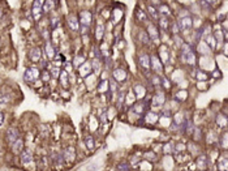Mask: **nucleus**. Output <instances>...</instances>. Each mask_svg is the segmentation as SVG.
<instances>
[{"label": "nucleus", "mask_w": 228, "mask_h": 171, "mask_svg": "<svg viewBox=\"0 0 228 171\" xmlns=\"http://www.w3.org/2000/svg\"><path fill=\"white\" fill-rule=\"evenodd\" d=\"M182 60L193 65L196 63V56H194V52H193V50L189 47V46H184L182 47Z\"/></svg>", "instance_id": "1"}, {"label": "nucleus", "mask_w": 228, "mask_h": 171, "mask_svg": "<svg viewBox=\"0 0 228 171\" xmlns=\"http://www.w3.org/2000/svg\"><path fill=\"white\" fill-rule=\"evenodd\" d=\"M24 77H25V81L34 82V81H37L38 77H39V71L35 67L28 68V69H26V72H25V74H24Z\"/></svg>", "instance_id": "2"}, {"label": "nucleus", "mask_w": 228, "mask_h": 171, "mask_svg": "<svg viewBox=\"0 0 228 171\" xmlns=\"http://www.w3.org/2000/svg\"><path fill=\"white\" fill-rule=\"evenodd\" d=\"M43 3L45 2H41V0H35L33 3V14H34V20H39V17L42 14V9H43Z\"/></svg>", "instance_id": "3"}, {"label": "nucleus", "mask_w": 228, "mask_h": 171, "mask_svg": "<svg viewBox=\"0 0 228 171\" xmlns=\"http://www.w3.org/2000/svg\"><path fill=\"white\" fill-rule=\"evenodd\" d=\"M19 139H20V133L16 128H9V130L7 131V141L11 145H13Z\"/></svg>", "instance_id": "4"}, {"label": "nucleus", "mask_w": 228, "mask_h": 171, "mask_svg": "<svg viewBox=\"0 0 228 171\" xmlns=\"http://www.w3.org/2000/svg\"><path fill=\"white\" fill-rule=\"evenodd\" d=\"M91 20H93V17H91V13H90L89 11H84V12H81V14H80V21H81V24H82V26L89 28L90 24H91Z\"/></svg>", "instance_id": "5"}, {"label": "nucleus", "mask_w": 228, "mask_h": 171, "mask_svg": "<svg viewBox=\"0 0 228 171\" xmlns=\"http://www.w3.org/2000/svg\"><path fill=\"white\" fill-rule=\"evenodd\" d=\"M150 67H153V69H154L155 72L160 73V72H162V64H160L159 58L155 56V55L151 56V59H150Z\"/></svg>", "instance_id": "6"}, {"label": "nucleus", "mask_w": 228, "mask_h": 171, "mask_svg": "<svg viewBox=\"0 0 228 171\" xmlns=\"http://www.w3.org/2000/svg\"><path fill=\"white\" fill-rule=\"evenodd\" d=\"M190 28H192V19H190L189 16L184 17V19L180 21V26H179V29H181L182 31H188Z\"/></svg>", "instance_id": "7"}, {"label": "nucleus", "mask_w": 228, "mask_h": 171, "mask_svg": "<svg viewBox=\"0 0 228 171\" xmlns=\"http://www.w3.org/2000/svg\"><path fill=\"white\" fill-rule=\"evenodd\" d=\"M113 77H115V80H117V81H124L127 79V72L124 69H121V68H116V69L113 71Z\"/></svg>", "instance_id": "8"}, {"label": "nucleus", "mask_w": 228, "mask_h": 171, "mask_svg": "<svg viewBox=\"0 0 228 171\" xmlns=\"http://www.w3.org/2000/svg\"><path fill=\"white\" fill-rule=\"evenodd\" d=\"M21 161H22V163L24 165H29L30 162L33 161V156H31V152L30 150H24L22 153H21Z\"/></svg>", "instance_id": "9"}, {"label": "nucleus", "mask_w": 228, "mask_h": 171, "mask_svg": "<svg viewBox=\"0 0 228 171\" xmlns=\"http://www.w3.org/2000/svg\"><path fill=\"white\" fill-rule=\"evenodd\" d=\"M139 65H141L144 69H149V68H150V58H149V55L142 54L139 56Z\"/></svg>", "instance_id": "10"}, {"label": "nucleus", "mask_w": 228, "mask_h": 171, "mask_svg": "<svg viewBox=\"0 0 228 171\" xmlns=\"http://www.w3.org/2000/svg\"><path fill=\"white\" fill-rule=\"evenodd\" d=\"M64 159L67 161V162H72V161H74V157H76V154H74V149L73 148H67L65 150H64Z\"/></svg>", "instance_id": "11"}, {"label": "nucleus", "mask_w": 228, "mask_h": 171, "mask_svg": "<svg viewBox=\"0 0 228 171\" xmlns=\"http://www.w3.org/2000/svg\"><path fill=\"white\" fill-rule=\"evenodd\" d=\"M68 25H69V28H71L72 30H78V19L76 16H73V14H71L68 17Z\"/></svg>", "instance_id": "12"}, {"label": "nucleus", "mask_w": 228, "mask_h": 171, "mask_svg": "<svg viewBox=\"0 0 228 171\" xmlns=\"http://www.w3.org/2000/svg\"><path fill=\"white\" fill-rule=\"evenodd\" d=\"M134 94L137 99H142L144 96L146 94V89L142 86V85H136L134 86Z\"/></svg>", "instance_id": "13"}, {"label": "nucleus", "mask_w": 228, "mask_h": 171, "mask_svg": "<svg viewBox=\"0 0 228 171\" xmlns=\"http://www.w3.org/2000/svg\"><path fill=\"white\" fill-rule=\"evenodd\" d=\"M41 56H42V52H41V50L38 47L31 48V51H30V59H31L33 62H38L39 59H41Z\"/></svg>", "instance_id": "14"}, {"label": "nucleus", "mask_w": 228, "mask_h": 171, "mask_svg": "<svg viewBox=\"0 0 228 171\" xmlns=\"http://www.w3.org/2000/svg\"><path fill=\"white\" fill-rule=\"evenodd\" d=\"M164 94L163 93H156L155 96H154V98H153V103L154 105H156V106H159V105H163L164 103Z\"/></svg>", "instance_id": "15"}, {"label": "nucleus", "mask_w": 228, "mask_h": 171, "mask_svg": "<svg viewBox=\"0 0 228 171\" xmlns=\"http://www.w3.org/2000/svg\"><path fill=\"white\" fill-rule=\"evenodd\" d=\"M91 72V67H90V64L89 63H85V64H82V65H80V73H81V76H87Z\"/></svg>", "instance_id": "16"}, {"label": "nucleus", "mask_w": 228, "mask_h": 171, "mask_svg": "<svg viewBox=\"0 0 228 171\" xmlns=\"http://www.w3.org/2000/svg\"><path fill=\"white\" fill-rule=\"evenodd\" d=\"M147 36H150L154 41H158V31H156V28L154 26V25H150V26L147 28Z\"/></svg>", "instance_id": "17"}, {"label": "nucleus", "mask_w": 228, "mask_h": 171, "mask_svg": "<svg viewBox=\"0 0 228 171\" xmlns=\"http://www.w3.org/2000/svg\"><path fill=\"white\" fill-rule=\"evenodd\" d=\"M227 167H228V161H227L225 157L218 161V168H219V171H227Z\"/></svg>", "instance_id": "18"}, {"label": "nucleus", "mask_w": 228, "mask_h": 171, "mask_svg": "<svg viewBox=\"0 0 228 171\" xmlns=\"http://www.w3.org/2000/svg\"><path fill=\"white\" fill-rule=\"evenodd\" d=\"M12 148H13V152H14V153H20V152L22 150V148H24V142H22V140L19 139V140H17V141L12 145Z\"/></svg>", "instance_id": "19"}, {"label": "nucleus", "mask_w": 228, "mask_h": 171, "mask_svg": "<svg viewBox=\"0 0 228 171\" xmlns=\"http://www.w3.org/2000/svg\"><path fill=\"white\" fill-rule=\"evenodd\" d=\"M103 33H104V26H103L102 24H98V25H96V29H95L96 39H100L103 37Z\"/></svg>", "instance_id": "20"}, {"label": "nucleus", "mask_w": 228, "mask_h": 171, "mask_svg": "<svg viewBox=\"0 0 228 171\" xmlns=\"http://www.w3.org/2000/svg\"><path fill=\"white\" fill-rule=\"evenodd\" d=\"M158 120V115L155 113H147L146 114V122L147 123H156Z\"/></svg>", "instance_id": "21"}, {"label": "nucleus", "mask_w": 228, "mask_h": 171, "mask_svg": "<svg viewBox=\"0 0 228 171\" xmlns=\"http://www.w3.org/2000/svg\"><path fill=\"white\" fill-rule=\"evenodd\" d=\"M197 166H198V168H206L207 162H206V157L205 156H201L197 159Z\"/></svg>", "instance_id": "22"}, {"label": "nucleus", "mask_w": 228, "mask_h": 171, "mask_svg": "<svg viewBox=\"0 0 228 171\" xmlns=\"http://www.w3.org/2000/svg\"><path fill=\"white\" fill-rule=\"evenodd\" d=\"M46 54H47V56L50 59H52V58L55 56V50H54V47H52L51 43H47L46 45Z\"/></svg>", "instance_id": "23"}, {"label": "nucleus", "mask_w": 228, "mask_h": 171, "mask_svg": "<svg viewBox=\"0 0 228 171\" xmlns=\"http://www.w3.org/2000/svg\"><path fill=\"white\" fill-rule=\"evenodd\" d=\"M85 144H86V146L89 149H94V139L91 137V136H86Z\"/></svg>", "instance_id": "24"}, {"label": "nucleus", "mask_w": 228, "mask_h": 171, "mask_svg": "<svg viewBox=\"0 0 228 171\" xmlns=\"http://www.w3.org/2000/svg\"><path fill=\"white\" fill-rule=\"evenodd\" d=\"M159 24H160V26H162L163 29H167V28H168V20H167V16L160 17Z\"/></svg>", "instance_id": "25"}, {"label": "nucleus", "mask_w": 228, "mask_h": 171, "mask_svg": "<svg viewBox=\"0 0 228 171\" xmlns=\"http://www.w3.org/2000/svg\"><path fill=\"white\" fill-rule=\"evenodd\" d=\"M160 56H162V60H163L164 63L168 60V51L166 50L164 47H162V48H160Z\"/></svg>", "instance_id": "26"}, {"label": "nucleus", "mask_w": 228, "mask_h": 171, "mask_svg": "<svg viewBox=\"0 0 228 171\" xmlns=\"http://www.w3.org/2000/svg\"><path fill=\"white\" fill-rule=\"evenodd\" d=\"M147 11H149V13L151 14L153 19H156V17H158V12H156V9H155L153 5H149V7H147Z\"/></svg>", "instance_id": "27"}, {"label": "nucleus", "mask_w": 228, "mask_h": 171, "mask_svg": "<svg viewBox=\"0 0 228 171\" xmlns=\"http://www.w3.org/2000/svg\"><path fill=\"white\" fill-rule=\"evenodd\" d=\"M188 97V93L187 91H184V90H181V91H179L177 94H176V99L179 98V99H181V101H184Z\"/></svg>", "instance_id": "28"}, {"label": "nucleus", "mask_w": 228, "mask_h": 171, "mask_svg": "<svg viewBox=\"0 0 228 171\" xmlns=\"http://www.w3.org/2000/svg\"><path fill=\"white\" fill-rule=\"evenodd\" d=\"M52 5H54V3H52V2H45V3H43V11H45V12L50 11V8Z\"/></svg>", "instance_id": "29"}, {"label": "nucleus", "mask_w": 228, "mask_h": 171, "mask_svg": "<svg viewBox=\"0 0 228 171\" xmlns=\"http://www.w3.org/2000/svg\"><path fill=\"white\" fill-rule=\"evenodd\" d=\"M60 81H61V84H63L64 86H67V85H68V81H67V73H65V72L61 73V76H60Z\"/></svg>", "instance_id": "30"}, {"label": "nucleus", "mask_w": 228, "mask_h": 171, "mask_svg": "<svg viewBox=\"0 0 228 171\" xmlns=\"http://www.w3.org/2000/svg\"><path fill=\"white\" fill-rule=\"evenodd\" d=\"M93 67H94V69L98 72L99 69H100V63H99V60L98 59H94V62H93Z\"/></svg>", "instance_id": "31"}, {"label": "nucleus", "mask_w": 228, "mask_h": 171, "mask_svg": "<svg viewBox=\"0 0 228 171\" xmlns=\"http://www.w3.org/2000/svg\"><path fill=\"white\" fill-rule=\"evenodd\" d=\"M51 74H52V77H57V76H59V68L57 67H52L51 68Z\"/></svg>", "instance_id": "32"}, {"label": "nucleus", "mask_w": 228, "mask_h": 171, "mask_svg": "<svg viewBox=\"0 0 228 171\" xmlns=\"http://www.w3.org/2000/svg\"><path fill=\"white\" fill-rule=\"evenodd\" d=\"M84 60H85V58H84V56H82V58H81V55H80V56H77V58H76V60H74V65H76V67H80V63H81V62H84Z\"/></svg>", "instance_id": "33"}, {"label": "nucleus", "mask_w": 228, "mask_h": 171, "mask_svg": "<svg viewBox=\"0 0 228 171\" xmlns=\"http://www.w3.org/2000/svg\"><path fill=\"white\" fill-rule=\"evenodd\" d=\"M137 17L141 21H146V16H145V13L144 12H141V11H137Z\"/></svg>", "instance_id": "34"}, {"label": "nucleus", "mask_w": 228, "mask_h": 171, "mask_svg": "<svg viewBox=\"0 0 228 171\" xmlns=\"http://www.w3.org/2000/svg\"><path fill=\"white\" fill-rule=\"evenodd\" d=\"M206 41H207V43H210L211 48H214V47H215V42H214V38H213V37H207V38H206Z\"/></svg>", "instance_id": "35"}, {"label": "nucleus", "mask_w": 228, "mask_h": 171, "mask_svg": "<svg viewBox=\"0 0 228 171\" xmlns=\"http://www.w3.org/2000/svg\"><path fill=\"white\" fill-rule=\"evenodd\" d=\"M197 79H198V80H206V79H207V76L199 71V72L197 73Z\"/></svg>", "instance_id": "36"}, {"label": "nucleus", "mask_w": 228, "mask_h": 171, "mask_svg": "<svg viewBox=\"0 0 228 171\" xmlns=\"http://www.w3.org/2000/svg\"><path fill=\"white\" fill-rule=\"evenodd\" d=\"M159 9H160V12H164V13H167V14L170 13V11H168V8H167V7H166L164 4H162V5L159 7Z\"/></svg>", "instance_id": "37"}, {"label": "nucleus", "mask_w": 228, "mask_h": 171, "mask_svg": "<svg viewBox=\"0 0 228 171\" xmlns=\"http://www.w3.org/2000/svg\"><path fill=\"white\" fill-rule=\"evenodd\" d=\"M8 99H9V98H8V96H2V97H0V103H4V102H8Z\"/></svg>", "instance_id": "38"}, {"label": "nucleus", "mask_w": 228, "mask_h": 171, "mask_svg": "<svg viewBox=\"0 0 228 171\" xmlns=\"http://www.w3.org/2000/svg\"><path fill=\"white\" fill-rule=\"evenodd\" d=\"M222 145H223V148H227V133H224V136H223V142H222Z\"/></svg>", "instance_id": "39"}, {"label": "nucleus", "mask_w": 228, "mask_h": 171, "mask_svg": "<svg viewBox=\"0 0 228 171\" xmlns=\"http://www.w3.org/2000/svg\"><path fill=\"white\" fill-rule=\"evenodd\" d=\"M48 79H50V74H48L47 72H45V73H43V80H45V81H48Z\"/></svg>", "instance_id": "40"}, {"label": "nucleus", "mask_w": 228, "mask_h": 171, "mask_svg": "<svg viewBox=\"0 0 228 171\" xmlns=\"http://www.w3.org/2000/svg\"><path fill=\"white\" fill-rule=\"evenodd\" d=\"M119 167H120V168H122V170H125V171H128V165H125V163H121Z\"/></svg>", "instance_id": "41"}, {"label": "nucleus", "mask_w": 228, "mask_h": 171, "mask_svg": "<svg viewBox=\"0 0 228 171\" xmlns=\"http://www.w3.org/2000/svg\"><path fill=\"white\" fill-rule=\"evenodd\" d=\"M3 123H4V116H3V114L0 113V127L3 125Z\"/></svg>", "instance_id": "42"}, {"label": "nucleus", "mask_w": 228, "mask_h": 171, "mask_svg": "<svg viewBox=\"0 0 228 171\" xmlns=\"http://www.w3.org/2000/svg\"><path fill=\"white\" fill-rule=\"evenodd\" d=\"M0 17H2V12H0Z\"/></svg>", "instance_id": "43"}]
</instances>
